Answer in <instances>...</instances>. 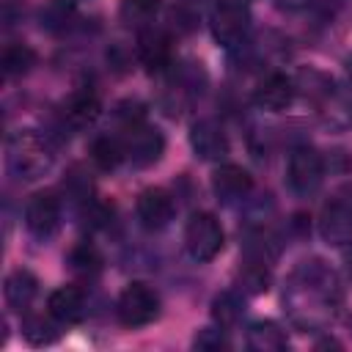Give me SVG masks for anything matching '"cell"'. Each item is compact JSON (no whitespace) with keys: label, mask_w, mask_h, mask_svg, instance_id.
I'll list each match as a JSON object with an SVG mask.
<instances>
[{"label":"cell","mask_w":352,"mask_h":352,"mask_svg":"<svg viewBox=\"0 0 352 352\" xmlns=\"http://www.w3.org/2000/svg\"><path fill=\"white\" fill-rule=\"evenodd\" d=\"M52 162L50 148L33 132H16L8 140V165L19 179H38Z\"/></svg>","instance_id":"obj_1"},{"label":"cell","mask_w":352,"mask_h":352,"mask_svg":"<svg viewBox=\"0 0 352 352\" xmlns=\"http://www.w3.org/2000/svg\"><path fill=\"white\" fill-rule=\"evenodd\" d=\"M184 248L195 261H212L223 250V226L209 212H195L184 226Z\"/></svg>","instance_id":"obj_2"},{"label":"cell","mask_w":352,"mask_h":352,"mask_svg":"<svg viewBox=\"0 0 352 352\" xmlns=\"http://www.w3.org/2000/svg\"><path fill=\"white\" fill-rule=\"evenodd\" d=\"M121 324L126 327H143L148 322H154L160 316V297L151 286L146 283H129L121 297H118V308H116Z\"/></svg>","instance_id":"obj_3"},{"label":"cell","mask_w":352,"mask_h":352,"mask_svg":"<svg viewBox=\"0 0 352 352\" xmlns=\"http://www.w3.org/2000/svg\"><path fill=\"white\" fill-rule=\"evenodd\" d=\"M209 28H212V36H214L217 44L234 47L245 38V33L250 28V11L239 0H223L212 8Z\"/></svg>","instance_id":"obj_4"},{"label":"cell","mask_w":352,"mask_h":352,"mask_svg":"<svg viewBox=\"0 0 352 352\" xmlns=\"http://www.w3.org/2000/svg\"><path fill=\"white\" fill-rule=\"evenodd\" d=\"M319 234L330 245L352 242V190H338L319 214Z\"/></svg>","instance_id":"obj_5"},{"label":"cell","mask_w":352,"mask_h":352,"mask_svg":"<svg viewBox=\"0 0 352 352\" xmlns=\"http://www.w3.org/2000/svg\"><path fill=\"white\" fill-rule=\"evenodd\" d=\"M124 151L126 157L132 160V165L138 168H146V165H154L162 151H165V138L157 126H146L143 121L126 126V135H124Z\"/></svg>","instance_id":"obj_6"},{"label":"cell","mask_w":352,"mask_h":352,"mask_svg":"<svg viewBox=\"0 0 352 352\" xmlns=\"http://www.w3.org/2000/svg\"><path fill=\"white\" fill-rule=\"evenodd\" d=\"M322 176H324V165H322V157L314 148L302 146V148L292 151L289 168H286V182L294 192H300V195L314 192L322 184Z\"/></svg>","instance_id":"obj_7"},{"label":"cell","mask_w":352,"mask_h":352,"mask_svg":"<svg viewBox=\"0 0 352 352\" xmlns=\"http://www.w3.org/2000/svg\"><path fill=\"white\" fill-rule=\"evenodd\" d=\"M25 226L33 236H52L60 226V201L52 192H36L25 206Z\"/></svg>","instance_id":"obj_8"},{"label":"cell","mask_w":352,"mask_h":352,"mask_svg":"<svg viewBox=\"0 0 352 352\" xmlns=\"http://www.w3.org/2000/svg\"><path fill=\"white\" fill-rule=\"evenodd\" d=\"M190 146L201 160H223L228 154V138L223 126L212 118L195 121L190 129Z\"/></svg>","instance_id":"obj_9"},{"label":"cell","mask_w":352,"mask_h":352,"mask_svg":"<svg viewBox=\"0 0 352 352\" xmlns=\"http://www.w3.org/2000/svg\"><path fill=\"white\" fill-rule=\"evenodd\" d=\"M212 190L220 201L231 204V201H239L245 198L250 190H253V179L250 173L242 168V165H234V162H223L214 173H212Z\"/></svg>","instance_id":"obj_10"},{"label":"cell","mask_w":352,"mask_h":352,"mask_svg":"<svg viewBox=\"0 0 352 352\" xmlns=\"http://www.w3.org/2000/svg\"><path fill=\"white\" fill-rule=\"evenodd\" d=\"M138 217L146 228H162L173 217V198L162 187H148L138 195Z\"/></svg>","instance_id":"obj_11"},{"label":"cell","mask_w":352,"mask_h":352,"mask_svg":"<svg viewBox=\"0 0 352 352\" xmlns=\"http://www.w3.org/2000/svg\"><path fill=\"white\" fill-rule=\"evenodd\" d=\"M292 99H294V82L286 74H280V72L267 74L256 85V104L264 107V110H270V113L286 110L292 104Z\"/></svg>","instance_id":"obj_12"},{"label":"cell","mask_w":352,"mask_h":352,"mask_svg":"<svg viewBox=\"0 0 352 352\" xmlns=\"http://www.w3.org/2000/svg\"><path fill=\"white\" fill-rule=\"evenodd\" d=\"M170 36L165 30H143L140 38H138V58L140 63L148 69V72H162L168 63H170Z\"/></svg>","instance_id":"obj_13"},{"label":"cell","mask_w":352,"mask_h":352,"mask_svg":"<svg viewBox=\"0 0 352 352\" xmlns=\"http://www.w3.org/2000/svg\"><path fill=\"white\" fill-rule=\"evenodd\" d=\"M47 311L60 324H77L85 316V297L77 286H60L50 294Z\"/></svg>","instance_id":"obj_14"},{"label":"cell","mask_w":352,"mask_h":352,"mask_svg":"<svg viewBox=\"0 0 352 352\" xmlns=\"http://www.w3.org/2000/svg\"><path fill=\"white\" fill-rule=\"evenodd\" d=\"M38 292V280L28 272V270H14L8 278H6V286H3V294H6V302L14 308V311H28V305L33 302Z\"/></svg>","instance_id":"obj_15"},{"label":"cell","mask_w":352,"mask_h":352,"mask_svg":"<svg viewBox=\"0 0 352 352\" xmlns=\"http://www.w3.org/2000/svg\"><path fill=\"white\" fill-rule=\"evenodd\" d=\"M63 116H66L69 124H74V126H85V124L96 121V116H99V99H96V94H94L91 88L74 91V94L66 99V104H63Z\"/></svg>","instance_id":"obj_16"},{"label":"cell","mask_w":352,"mask_h":352,"mask_svg":"<svg viewBox=\"0 0 352 352\" xmlns=\"http://www.w3.org/2000/svg\"><path fill=\"white\" fill-rule=\"evenodd\" d=\"M286 344V333L275 322H256L248 327V346L256 352H280Z\"/></svg>","instance_id":"obj_17"},{"label":"cell","mask_w":352,"mask_h":352,"mask_svg":"<svg viewBox=\"0 0 352 352\" xmlns=\"http://www.w3.org/2000/svg\"><path fill=\"white\" fill-rule=\"evenodd\" d=\"M33 63H36V52L28 44H8L3 50V58H0V66H3V74L6 77H19Z\"/></svg>","instance_id":"obj_18"},{"label":"cell","mask_w":352,"mask_h":352,"mask_svg":"<svg viewBox=\"0 0 352 352\" xmlns=\"http://www.w3.org/2000/svg\"><path fill=\"white\" fill-rule=\"evenodd\" d=\"M38 19H41L44 30H52V33L66 30L72 25V19H74V6H72V0H50L41 8Z\"/></svg>","instance_id":"obj_19"},{"label":"cell","mask_w":352,"mask_h":352,"mask_svg":"<svg viewBox=\"0 0 352 352\" xmlns=\"http://www.w3.org/2000/svg\"><path fill=\"white\" fill-rule=\"evenodd\" d=\"M124 157H126L124 143L116 140V138H96L94 146H91V160L104 170H113Z\"/></svg>","instance_id":"obj_20"},{"label":"cell","mask_w":352,"mask_h":352,"mask_svg":"<svg viewBox=\"0 0 352 352\" xmlns=\"http://www.w3.org/2000/svg\"><path fill=\"white\" fill-rule=\"evenodd\" d=\"M160 11V0H121L118 16L126 25H146L157 16Z\"/></svg>","instance_id":"obj_21"},{"label":"cell","mask_w":352,"mask_h":352,"mask_svg":"<svg viewBox=\"0 0 352 352\" xmlns=\"http://www.w3.org/2000/svg\"><path fill=\"white\" fill-rule=\"evenodd\" d=\"M212 316L217 319L220 327H231V324H236L239 316H242V302H239V297L231 294V292L217 294L214 302H212Z\"/></svg>","instance_id":"obj_22"},{"label":"cell","mask_w":352,"mask_h":352,"mask_svg":"<svg viewBox=\"0 0 352 352\" xmlns=\"http://www.w3.org/2000/svg\"><path fill=\"white\" fill-rule=\"evenodd\" d=\"M22 333H25V338H28L30 344H50V341L58 338V330H55L52 322L44 319V316H28L25 324H22Z\"/></svg>","instance_id":"obj_23"},{"label":"cell","mask_w":352,"mask_h":352,"mask_svg":"<svg viewBox=\"0 0 352 352\" xmlns=\"http://www.w3.org/2000/svg\"><path fill=\"white\" fill-rule=\"evenodd\" d=\"M69 261H72V267H74L77 272H85V275H88V272H96L99 264H102L99 253H96L91 245H77V248L72 250Z\"/></svg>","instance_id":"obj_24"},{"label":"cell","mask_w":352,"mask_h":352,"mask_svg":"<svg viewBox=\"0 0 352 352\" xmlns=\"http://www.w3.org/2000/svg\"><path fill=\"white\" fill-rule=\"evenodd\" d=\"M242 283H245L250 292H267V289H270V272L264 270L261 261H253V264L245 267V272H242Z\"/></svg>","instance_id":"obj_25"},{"label":"cell","mask_w":352,"mask_h":352,"mask_svg":"<svg viewBox=\"0 0 352 352\" xmlns=\"http://www.w3.org/2000/svg\"><path fill=\"white\" fill-rule=\"evenodd\" d=\"M192 346H195V349H226L228 341H226V336H223V327H220V330H201V333L195 336Z\"/></svg>","instance_id":"obj_26"},{"label":"cell","mask_w":352,"mask_h":352,"mask_svg":"<svg viewBox=\"0 0 352 352\" xmlns=\"http://www.w3.org/2000/svg\"><path fill=\"white\" fill-rule=\"evenodd\" d=\"M280 8H286V11H297V8H302L308 0H275Z\"/></svg>","instance_id":"obj_27"}]
</instances>
